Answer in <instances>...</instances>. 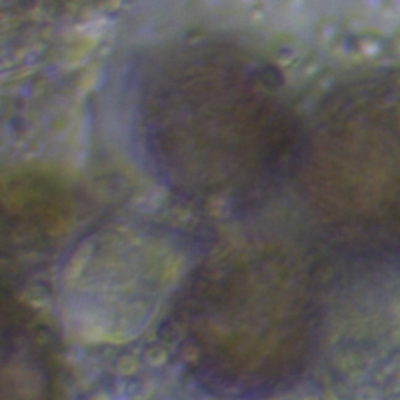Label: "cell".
<instances>
[{"label": "cell", "mask_w": 400, "mask_h": 400, "mask_svg": "<svg viewBox=\"0 0 400 400\" xmlns=\"http://www.w3.org/2000/svg\"><path fill=\"white\" fill-rule=\"evenodd\" d=\"M134 127L170 191L197 205L243 208L290 177L300 128L279 74L222 39H190L147 58Z\"/></svg>", "instance_id": "6da1fadb"}, {"label": "cell", "mask_w": 400, "mask_h": 400, "mask_svg": "<svg viewBox=\"0 0 400 400\" xmlns=\"http://www.w3.org/2000/svg\"><path fill=\"white\" fill-rule=\"evenodd\" d=\"M177 346L200 383L227 397L286 388L308 350V270L294 249H228L192 275L175 313Z\"/></svg>", "instance_id": "7a4b0ae2"}, {"label": "cell", "mask_w": 400, "mask_h": 400, "mask_svg": "<svg viewBox=\"0 0 400 400\" xmlns=\"http://www.w3.org/2000/svg\"><path fill=\"white\" fill-rule=\"evenodd\" d=\"M54 399V360L46 334L19 305H3L2 400Z\"/></svg>", "instance_id": "3957f363"}]
</instances>
